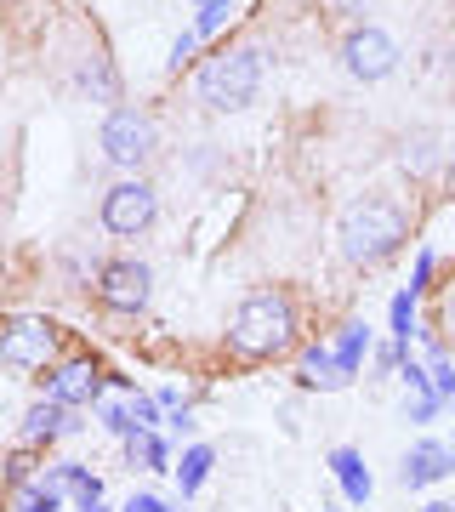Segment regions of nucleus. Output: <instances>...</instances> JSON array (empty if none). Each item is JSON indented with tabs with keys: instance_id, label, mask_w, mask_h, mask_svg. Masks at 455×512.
<instances>
[{
	"instance_id": "nucleus-1",
	"label": "nucleus",
	"mask_w": 455,
	"mask_h": 512,
	"mask_svg": "<svg viewBox=\"0 0 455 512\" xmlns=\"http://www.w3.org/2000/svg\"><path fill=\"white\" fill-rule=\"evenodd\" d=\"M404 239H410V217H404L399 200H387V194H364L342 211L336 222V245L353 268H376L387 256L399 251Z\"/></svg>"
},
{
	"instance_id": "nucleus-2",
	"label": "nucleus",
	"mask_w": 455,
	"mask_h": 512,
	"mask_svg": "<svg viewBox=\"0 0 455 512\" xmlns=\"http://www.w3.org/2000/svg\"><path fill=\"white\" fill-rule=\"evenodd\" d=\"M228 342L245 359H279V353L296 342V308L285 291H251L239 302L234 325H228Z\"/></svg>"
},
{
	"instance_id": "nucleus-3",
	"label": "nucleus",
	"mask_w": 455,
	"mask_h": 512,
	"mask_svg": "<svg viewBox=\"0 0 455 512\" xmlns=\"http://www.w3.org/2000/svg\"><path fill=\"white\" fill-rule=\"evenodd\" d=\"M256 86H262V52H256V46H234V52L205 57L200 74H194V97L217 114L245 109L256 97Z\"/></svg>"
},
{
	"instance_id": "nucleus-4",
	"label": "nucleus",
	"mask_w": 455,
	"mask_h": 512,
	"mask_svg": "<svg viewBox=\"0 0 455 512\" xmlns=\"http://www.w3.org/2000/svg\"><path fill=\"white\" fill-rule=\"evenodd\" d=\"M342 69L353 80H387V74L399 69V40L376 29V23H359V29H347L342 40Z\"/></svg>"
},
{
	"instance_id": "nucleus-5",
	"label": "nucleus",
	"mask_w": 455,
	"mask_h": 512,
	"mask_svg": "<svg viewBox=\"0 0 455 512\" xmlns=\"http://www.w3.org/2000/svg\"><path fill=\"white\" fill-rule=\"evenodd\" d=\"M103 154H109L114 165L137 171V165L154 154V120H148L143 109H131V103L109 109V120H103Z\"/></svg>"
},
{
	"instance_id": "nucleus-6",
	"label": "nucleus",
	"mask_w": 455,
	"mask_h": 512,
	"mask_svg": "<svg viewBox=\"0 0 455 512\" xmlns=\"http://www.w3.org/2000/svg\"><path fill=\"white\" fill-rule=\"evenodd\" d=\"M154 211H160V200H154V188L143 177H126V183H114L103 194V228L120 239H137L154 222Z\"/></svg>"
},
{
	"instance_id": "nucleus-7",
	"label": "nucleus",
	"mask_w": 455,
	"mask_h": 512,
	"mask_svg": "<svg viewBox=\"0 0 455 512\" xmlns=\"http://www.w3.org/2000/svg\"><path fill=\"white\" fill-rule=\"evenodd\" d=\"M57 353V330L46 319H12L0 330V365L6 370H46Z\"/></svg>"
},
{
	"instance_id": "nucleus-8",
	"label": "nucleus",
	"mask_w": 455,
	"mask_h": 512,
	"mask_svg": "<svg viewBox=\"0 0 455 512\" xmlns=\"http://www.w3.org/2000/svg\"><path fill=\"white\" fill-rule=\"evenodd\" d=\"M148 268L143 262H131V256H120V262H103V274H97V302L114 313H143L148 308Z\"/></svg>"
},
{
	"instance_id": "nucleus-9",
	"label": "nucleus",
	"mask_w": 455,
	"mask_h": 512,
	"mask_svg": "<svg viewBox=\"0 0 455 512\" xmlns=\"http://www.w3.org/2000/svg\"><path fill=\"white\" fill-rule=\"evenodd\" d=\"M97 393H103V370L91 365V359H69V365H57L52 376H46V399L63 404V410L97 404Z\"/></svg>"
},
{
	"instance_id": "nucleus-10",
	"label": "nucleus",
	"mask_w": 455,
	"mask_h": 512,
	"mask_svg": "<svg viewBox=\"0 0 455 512\" xmlns=\"http://www.w3.org/2000/svg\"><path fill=\"white\" fill-rule=\"evenodd\" d=\"M450 473H455V444H438V439L410 444V456H404V467H399L404 490H427V484H444Z\"/></svg>"
},
{
	"instance_id": "nucleus-11",
	"label": "nucleus",
	"mask_w": 455,
	"mask_h": 512,
	"mask_svg": "<svg viewBox=\"0 0 455 512\" xmlns=\"http://www.w3.org/2000/svg\"><path fill=\"white\" fill-rule=\"evenodd\" d=\"M330 473H336V484H342V501H353V507H364L370 501V490H376V478H370V467H364L359 450H330Z\"/></svg>"
},
{
	"instance_id": "nucleus-12",
	"label": "nucleus",
	"mask_w": 455,
	"mask_h": 512,
	"mask_svg": "<svg viewBox=\"0 0 455 512\" xmlns=\"http://www.w3.org/2000/svg\"><path fill=\"white\" fill-rule=\"evenodd\" d=\"M353 382L342 365H336V353L319 342V348H308L302 353V387H319V393H342V387Z\"/></svg>"
},
{
	"instance_id": "nucleus-13",
	"label": "nucleus",
	"mask_w": 455,
	"mask_h": 512,
	"mask_svg": "<svg viewBox=\"0 0 455 512\" xmlns=\"http://www.w3.org/2000/svg\"><path fill=\"white\" fill-rule=\"evenodd\" d=\"M74 421H69V410H63V404H35V410H29V416H23V444H52L57 433H69Z\"/></svg>"
},
{
	"instance_id": "nucleus-14",
	"label": "nucleus",
	"mask_w": 455,
	"mask_h": 512,
	"mask_svg": "<svg viewBox=\"0 0 455 512\" xmlns=\"http://www.w3.org/2000/svg\"><path fill=\"white\" fill-rule=\"evenodd\" d=\"M211 467H217V450H211V444H188V450H182V467H171V473H177V490L200 495V484L211 478Z\"/></svg>"
},
{
	"instance_id": "nucleus-15",
	"label": "nucleus",
	"mask_w": 455,
	"mask_h": 512,
	"mask_svg": "<svg viewBox=\"0 0 455 512\" xmlns=\"http://www.w3.org/2000/svg\"><path fill=\"white\" fill-rule=\"evenodd\" d=\"M330 353H336V365H342L347 376H359L364 353H370V325H364V319H353V325H342V336L330 342Z\"/></svg>"
},
{
	"instance_id": "nucleus-16",
	"label": "nucleus",
	"mask_w": 455,
	"mask_h": 512,
	"mask_svg": "<svg viewBox=\"0 0 455 512\" xmlns=\"http://www.w3.org/2000/svg\"><path fill=\"white\" fill-rule=\"evenodd\" d=\"M57 478H63V495H74L80 507H97L103 501V478L86 473L80 461H57Z\"/></svg>"
},
{
	"instance_id": "nucleus-17",
	"label": "nucleus",
	"mask_w": 455,
	"mask_h": 512,
	"mask_svg": "<svg viewBox=\"0 0 455 512\" xmlns=\"http://www.w3.org/2000/svg\"><path fill=\"white\" fill-rule=\"evenodd\" d=\"M131 444V461H143L148 473H165L171 467V444L160 439V433H137V439H126Z\"/></svg>"
},
{
	"instance_id": "nucleus-18",
	"label": "nucleus",
	"mask_w": 455,
	"mask_h": 512,
	"mask_svg": "<svg viewBox=\"0 0 455 512\" xmlns=\"http://www.w3.org/2000/svg\"><path fill=\"white\" fill-rule=\"evenodd\" d=\"M410 336H416V291H399L393 296V342L410 348Z\"/></svg>"
},
{
	"instance_id": "nucleus-19",
	"label": "nucleus",
	"mask_w": 455,
	"mask_h": 512,
	"mask_svg": "<svg viewBox=\"0 0 455 512\" xmlns=\"http://www.w3.org/2000/svg\"><path fill=\"white\" fill-rule=\"evenodd\" d=\"M228 18H234V0H205L200 18H194V35H200V40H205V35H217Z\"/></svg>"
},
{
	"instance_id": "nucleus-20",
	"label": "nucleus",
	"mask_w": 455,
	"mask_h": 512,
	"mask_svg": "<svg viewBox=\"0 0 455 512\" xmlns=\"http://www.w3.org/2000/svg\"><path fill=\"white\" fill-rule=\"evenodd\" d=\"M160 410H165V404L154 399V393H131V421H137L143 433H154V427H160V421H165Z\"/></svg>"
},
{
	"instance_id": "nucleus-21",
	"label": "nucleus",
	"mask_w": 455,
	"mask_h": 512,
	"mask_svg": "<svg viewBox=\"0 0 455 512\" xmlns=\"http://www.w3.org/2000/svg\"><path fill=\"white\" fill-rule=\"evenodd\" d=\"M103 427L120 433V439H137V433H143V427L131 421V404H103Z\"/></svg>"
},
{
	"instance_id": "nucleus-22",
	"label": "nucleus",
	"mask_w": 455,
	"mask_h": 512,
	"mask_svg": "<svg viewBox=\"0 0 455 512\" xmlns=\"http://www.w3.org/2000/svg\"><path fill=\"white\" fill-rule=\"evenodd\" d=\"M404 165H410V171H427V165H433V137H416V143H404Z\"/></svg>"
},
{
	"instance_id": "nucleus-23",
	"label": "nucleus",
	"mask_w": 455,
	"mask_h": 512,
	"mask_svg": "<svg viewBox=\"0 0 455 512\" xmlns=\"http://www.w3.org/2000/svg\"><path fill=\"white\" fill-rule=\"evenodd\" d=\"M194 46H200V35L188 29V35H177V46H171V69H188L194 63Z\"/></svg>"
},
{
	"instance_id": "nucleus-24",
	"label": "nucleus",
	"mask_w": 455,
	"mask_h": 512,
	"mask_svg": "<svg viewBox=\"0 0 455 512\" xmlns=\"http://www.w3.org/2000/svg\"><path fill=\"white\" fill-rule=\"evenodd\" d=\"M404 359H410V348H404V342H387V348H376V370H399Z\"/></svg>"
},
{
	"instance_id": "nucleus-25",
	"label": "nucleus",
	"mask_w": 455,
	"mask_h": 512,
	"mask_svg": "<svg viewBox=\"0 0 455 512\" xmlns=\"http://www.w3.org/2000/svg\"><path fill=\"white\" fill-rule=\"evenodd\" d=\"M126 512H171V507H165L160 495H131V501H126Z\"/></svg>"
},
{
	"instance_id": "nucleus-26",
	"label": "nucleus",
	"mask_w": 455,
	"mask_h": 512,
	"mask_svg": "<svg viewBox=\"0 0 455 512\" xmlns=\"http://www.w3.org/2000/svg\"><path fill=\"white\" fill-rule=\"evenodd\" d=\"M427 274H433V251L416 256V279H410V291H416V296H421V285H427Z\"/></svg>"
},
{
	"instance_id": "nucleus-27",
	"label": "nucleus",
	"mask_w": 455,
	"mask_h": 512,
	"mask_svg": "<svg viewBox=\"0 0 455 512\" xmlns=\"http://www.w3.org/2000/svg\"><path fill=\"white\" fill-rule=\"evenodd\" d=\"M29 473H35V467H29V456H23V450H18L12 461H6V478H12V484H23Z\"/></svg>"
},
{
	"instance_id": "nucleus-28",
	"label": "nucleus",
	"mask_w": 455,
	"mask_h": 512,
	"mask_svg": "<svg viewBox=\"0 0 455 512\" xmlns=\"http://www.w3.org/2000/svg\"><path fill=\"white\" fill-rule=\"evenodd\" d=\"M421 512H455V507H450V501H427Z\"/></svg>"
},
{
	"instance_id": "nucleus-29",
	"label": "nucleus",
	"mask_w": 455,
	"mask_h": 512,
	"mask_svg": "<svg viewBox=\"0 0 455 512\" xmlns=\"http://www.w3.org/2000/svg\"><path fill=\"white\" fill-rule=\"evenodd\" d=\"M325 512H347V507H342V501H330V507H325Z\"/></svg>"
},
{
	"instance_id": "nucleus-30",
	"label": "nucleus",
	"mask_w": 455,
	"mask_h": 512,
	"mask_svg": "<svg viewBox=\"0 0 455 512\" xmlns=\"http://www.w3.org/2000/svg\"><path fill=\"white\" fill-rule=\"evenodd\" d=\"M80 512H103V501H97V507H80Z\"/></svg>"
},
{
	"instance_id": "nucleus-31",
	"label": "nucleus",
	"mask_w": 455,
	"mask_h": 512,
	"mask_svg": "<svg viewBox=\"0 0 455 512\" xmlns=\"http://www.w3.org/2000/svg\"><path fill=\"white\" fill-rule=\"evenodd\" d=\"M0 274H6V262H0Z\"/></svg>"
},
{
	"instance_id": "nucleus-32",
	"label": "nucleus",
	"mask_w": 455,
	"mask_h": 512,
	"mask_svg": "<svg viewBox=\"0 0 455 512\" xmlns=\"http://www.w3.org/2000/svg\"><path fill=\"white\" fill-rule=\"evenodd\" d=\"M450 183H455V171H450Z\"/></svg>"
},
{
	"instance_id": "nucleus-33",
	"label": "nucleus",
	"mask_w": 455,
	"mask_h": 512,
	"mask_svg": "<svg viewBox=\"0 0 455 512\" xmlns=\"http://www.w3.org/2000/svg\"><path fill=\"white\" fill-rule=\"evenodd\" d=\"M200 6H205V0H200Z\"/></svg>"
},
{
	"instance_id": "nucleus-34",
	"label": "nucleus",
	"mask_w": 455,
	"mask_h": 512,
	"mask_svg": "<svg viewBox=\"0 0 455 512\" xmlns=\"http://www.w3.org/2000/svg\"><path fill=\"white\" fill-rule=\"evenodd\" d=\"M450 404H455V399H450Z\"/></svg>"
}]
</instances>
